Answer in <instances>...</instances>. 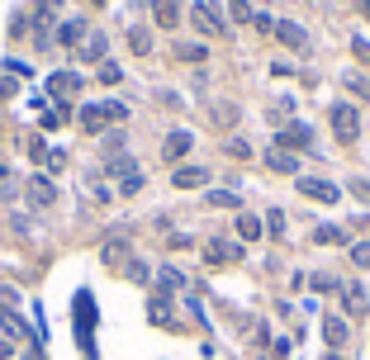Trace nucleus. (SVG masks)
Wrapping results in <instances>:
<instances>
[{"instance_id": "c85d7f7f", "label": "nucleus", "mask_w": 370, "mask_h": 360, "mask_svg": "<svg viewBox=\"0 0 370 360\" xmlns=\"http://www.w3.org/2000/svg\"><path fill=\"white\" fill-rule=\"evenodd\" d=\"M313 289H323V294L337 289V294H342V280H337V275H313Z\"/></svg>"}, {"instance_id": "72a5a7b5", "label": "nucleus", "mask_w": 370, "mask_h": 360, "mask_svg": "<svg viewBox=\"0 0 370 360\" xmlns=\"http://www.w3.org/2000/svg\"><path fill=\"white\" fill-rule=\"evenodd\" d=\"M352 52H356V62H366V66H370V38H356Z\"/></svg>"}, {"instance_id": "9b49d317", "label": "nucleus", "mask_w": 370, "mask_h": 360, "mask_svg": "<svg viewBox=\"0 0 370 360\" xmlns=\"http://www.w3.org/2000/svg\"><path fill=\"white\" fill-rule=\"evenodd\" d=\"M171 180H176V190H200L204 180H209V171H204V166H176Z\"/></svg>"}, {"instance_id": "39448f33", "label": "nucleus", "mask_w": 370, "mask_h": 360, "mask_svg": "<svg viewBox=\"0 0 370 360\" xmlns=\"http://www.w3.org/2000/svg\"><path fill=\"white\" fill-rule=\"evenodd\" d=\"M294 185H299V194H308V199H318V204H337L342 199V190L333 185V180H318V175H299Z\"/></svg>"}, {"instance_id": "f704fd0d", "label": "nucleus", "mask_w": 370, "mask_h": 360, "mask_svg": "<svg viewBox=\"0 0 370 360\" xmlns=\"http://www.w3.org/2000/svg\"><path fill=\"white\" fill-rule=\"evenodd\" d=\"M352 194H356L361 204H370V180H361V175H356V180H352Z\"/></svg>"}, {"instance_id": "ddd939ff", "label": "nucleus", "mask_w": 370, "mask_h": 360, "mask_svg": "<svg viewBox=\"0 0 370 360\" xmlns=\"http://www.w3.org/2000/svg\"><path fill=\"white\" fill-rule=\"evenodd\" d=\"M266 166H271V171H280V175H294V180H299V161H294L290 152H280V147H275V152H266Z\"/></svg>"}, {"instance_id": "4be33fe9", "label": "nucleus", "mask_w": 370, "mask_h": 360, "mask_svg": "<svg viewBox=\"0 0 370 360\" xmlns=\"http://www.w3.org/2000/svg\"><path fill=\"white\" fill-rule=\"evenodd\" d=\"M105 171L124 175V180H129V175H138V171H133V157H110V161H105Z\"/></svg>"}, {"instance_id": "4c0bfd02", "label": "nucleus", "mask_w": 370, "mask_h": 360, "mask_svg": "<svg viewBox=\"0 0 370 360\" xmlns=\"http://www.w3.org/2000/svg\"><path fill=\"white\" fill-rule=\"evenodd\" d=\"M361 15H366V19H370V0H361Z\"/></svg>"}, {"instance_id": "b1692460", "label": "nucleus", "mask_w": 370, "mask_h": 360, "mask_svg": "<svg viewBox=\"0 0 370 360\" xmlns=\"http://www.w3.org/2000/svg\"><path fill=\"white\" fill-rule=\"evenodd\" d=\"M129 47L138 52V57H143V52H152V38H147L143 29H129Z\"/></svg>"}, {"instance_id": "473e14b6", "label": "nucleus", "mask_w": 370, "mask_h": 360, "mask_svg": "<svg viewBox=\"0 0 370 360\" xmlns=\"http://www.w3.org/2000/svg\"><path fill=\"white\" fill-rule=\"evenodd\" d=\"M352 261H356V266H370V242H356V247H352Z\"/></svg>"}, {"instance_id": "393cba45", "label": "nucleus", "mask_w": 370, "mask_h": 360, "mask_svg": "<svg viewBox=\"0 0 370 360\" xmlns=\"http://www.w3.org/2000/svg\"><path fill=\"white\" fill-rule=\"evenodd\" d=\"M228 157L247 161V157H252V142H247V138H228Z\"/></svg>"}, {"instance_id": "f257e3e1", "label": "nucleus", "mask_w": 370, "mask_h": 360, "mask_svg": "<svg viewBox=\"0 0 370 360\" xmlns=\"http://www.w3.org/2000/svg\"><path fill=\"white\" fill-rule=\"evenodd\" d=\"M328 124H333V138H337L342 147H352V142L361 138V110H356L352 100H337V105L328 110Z\"/></svg>"}, {"instance_id": "412c9836", "label": "nucleus", "mask_w": 370, "mask_h": 360, "mask_svg": "<svg viewBox=\"0 0 370 360\" xmlns=\"http://www.w3.org/2000/svg\"><path fill=\"white\" fill-rule=\"evenodd\" d=\"M214 256H219V261H238V256H242V247H238V242H224V237H219V242H214Z\"/></svg>"}, {"instance_id": "6ab92c4d", "label": "nucleus", "mask_w": 370, "mask_h": 360, "mask_svg": "<svg viewBox=\"0 0 370 360\" xmlns=\"http://www.w3.org/2000/svg\"><path fill=\"white\" fill-rule=\"evenodd\" d=\"M323 337H328L333 346H342L347 342V323H342V318H323Z\"/></svg>"}, {"instance_id": "cd10ccee", "label": "nucleus", "mask_w": 370, "mask_h": 360, "mask_svg": "<svg viewBox=\"0 0 370 360\" xmlns=\"http://www.w3.org/2000/svg\"><path fill=\"white\" fill-rule=\"evenodd\" d=\"M209 204H214V209H238V194H228V190H214Z\"/></svg>"}, {"instance_id": "f8f14e48", "label": "nucleus", "mask_w": 370, "mask_h": 360, "mask_svg": "<svg viewBox=\"0 0 370 360\" xmlns=\"http://www.w3.org/2000/svg\"><path fill=\"white\" fill-rule=\"evenodd\" d=\"M86 24H81V19H62V24H57V43L62 47H71V43H86Z\"/></svg>"}, {"instance_id": "c756f323", "label": "nucleus", "mask_w": 370, "mask_h": 360, "mask_svg": "<svg viewBox=\"0 0 370 360\" xmlns=\"http://www.w3.org/2000/svg\"><path fill=\"white\" fill-rule=\"evenodd\" d=\"M266 228H271V237H285V214L271 209V214H266Z\"/></svg>"}, {"instance_id": "a878e982", "label": "nucleus", "mask_w": 370, "mask_h": 360, "mask_svg": "<svg viewBox=\"0 0 370 360\" xmlns=\"http://www.w3.org/2000/svg\"><path fill=\"white\" fill-rule=\"evenodd\" d=\"M100 81H105V86H119V81H124L119 62H100Z\"/></svg>"}, {"instance_id": "4468645a", "label": "nucleus", "mask_w": 370, "mask_h": 360, "mask_svg": "<svg viewBox=\"0 0 370 360\" xmlns=\"http://www.w3.org/2000/svg\"><path fill=\"white\" fill-rule=\"evenodd\" d=\"M29 199L38 204V209H48V204L57 199V190H52L48 180H43V175H33V180H29Z\"/></svg>"}, {"instance_id": "1a4fd4ad", "label": "nucleus", "mask_w": 370, "mask_h": 360, "mask_svg": "<svg viewBox=\"0 0 370 360\" xmlns=\"http://www.w3.org/2000/svg\"><path fill=\"white\" fill-rule=\"evenodd\" d=\"M275 38H280L285 47H294V52H304V47H308V33L299 29V24H290V19H285V24H275Z\"/></svg>"}, {"instance_id": "9d476101", "label": "nucleus", "mask_w": 370, "mask_h": 360, "mask_svg": "<svg viewBox=\"0 0 370 360\" xmlns=\"http://www.w3.org/2000/svg\"><path fill=\"white\" fill-rule=\"evenodd\" d=\"M313 142V133H308L304 124H285L280 128V152H290V147H308Z\"/></svg>"}, {"instance_id": "6e6552de", "label": "nucleus", "mask_w": 370, "mask_h": 360, "mask_svg": "<svg viewBox=\"0 0 370 360\" xmlns=\"http://www.w3.org/2000/svg\"><path fill=\"white\" fill-rule=\"evenodd\" d=\"M342 298H347V313H352V318H366L370 313V298H366L361 284H342Z\"/></svg>"}, {"instance_id": "2f4dec72", "label": "nucleus", "mask_w": 370, "mask_h": 360, "mask_svg": "<svg viewBox=\"0 0 370 360\" xmlns=\"http://www.w3.org/2000/svg\"><path fill=\"white\" fill-rule=\"evenodd\" d=\"M233 114H238L233 105H214V124H219V128H228V124H233Z\"/></svg>"}, {"instance_id": "7c9ffc66", "label": "nucleus", "mask_w": 370, "mask_h": 360, "mask_svg": "<svg viewBox=\"0 0 370 360\" xmlns=\"http://www.w3.org/2000/svg\"><path fill=\"white\" fill-rule=\"evenodd\" d=\"M43 166H48L52 175H57V171H67V152H43Z\"/></svg>"}, {"instance_id": "2eb2a0df", "label": "nucleus", "mask_w": 370, "mask_h": 360, "mask_svg": "<svg viewBox=\"0 0 370 360\" xmlns=\"http://www.w3.org/2000/svg\"><path fill=\"white\" fill-rule=\"evenodd\" d=\"M157 24L161 29H176L180 24V0H157Z\"/></svg>"}, {"instance_id": "aec40b11", "label": "nucleus", "mask_w": 370, "mask_h": 360, "mask_svg": "<svg viewBox=\"0 0 370 360\" xmlns=\"http://www.w3.org/2000/svg\"><path fill=\"white\" fill-rule=\"evenodd\" d=\"M313 242H323V247H333V242H337V247H342V242H347V233H342L337 223H323L318 233H313Z\"/></svg>"}, {"instance_id": "423d86ee", "label": "nucleus", "mask_w": 370, "mask_h": 360, "mask_svg": "<svg viewBox=\"0 0 370 360\" xmlns=\"http://www.w3.org/2000/svg\"><path fill=\"white\" fill-rule=\"evenodd\" d=\"M190 147H195V133H190V128H171V133H166V142H161V157H166V161H180Z\"/></svg>"}, {"instance_id": "f03ea898", "label": "nucleus", "mask_w": 370, "mask_h": 360, "mask_svg": "<svg viewBox=\"0 0 370 360\" xmlns=\"http://www.w3.org/2000/svg\"><path fill=\"white\" fill-rule=\"evenodd\" d=\"M76 342L86 356H96V298L81 289L76 294Z\"/></svg>"}, {"instance_id": "dca6fc26", "label": "nucleus", "mask_w": 370, "mask_h": 360, "mask_svg": "<svg viewBox=\"0 0 370 360\" xmlns=\"http://www.w3.org/2000/svg\"><path fill=\"white\" fill-rule=\"evenodd\" d=\"M81 57H86V62H105V33H86Z\"/></svg>"}, {"instance_id": "7ed1b4c3", "label": "nucleus", "mask_w": 370, "mask_h": 360, "mask_svg": "<svg viewBox=\"0 0 370 360\" xmlns=\"http://www.w3.org/2000/svg\"><path fill=\"white\" fill-rule=\"evenodd\" d=\"M190 24L204 33V38H224V43H228V19L214 10L209 0H195V5H190Z\"/></svg>"}, {"instance_id": "5701e85b", "label": "nucleus", "mask_w": 370, "mask_h": 360, "mask_svg": "<svg viewBox=\"0 0 370 360\" xmlns=\"http://www.w3.org/2000/svg\"><path fill=\"white\" fill-rule=\"evenodd\" d=\"M228 10H233V19H238V24H252V19H257V10H252L247 0H228Z\"/></svg>"}, {"instance_id": "f3484780", "label": "nucleus", "mask_w": 370, "mask_h": 360, "mask_svg": "<svg viewBox=\"0 0 370 360\" xmlns=\"http://www.w3.org/2000/svg\"><path fill=\"white\" fill-rule=\"evenodd\" d=\"M238 237H242V242H257V237H261V219H257V214H238Z\"/></svg>"}, {"instance_id": "0eeeda50", "label": "nucleus", "mask_w": 370, "mask_h": 360, "mask_svg": "<svg viewBox=\"0 0 370 360\" xmlns=\"http://www.w3.org/2000/svg\"><path fill=\"white\" fill-rule=\"evenodd\" d=\"M81 86H86V81H81L76 71H52V76H48V91H52V100H62V105H67V100H71V95L81 91Z\"/></svg>"}, {"instance_id": "20e7f679", "label": "nucleus", "mask_w": 370, "mask_h": 360, "mask_svg": "<svg viewBox=\"0 0 370 360\" xmlns=\"http://www.w3.org/2000/svg\"><path fill=\"white\" fill-rule=\"evenodd\" d=\"M124 105H86V110H81V128H86V133H100V128L110 124V119H124Z\"/></svg>"}, {"instance_id": "a211bd4d", "label": "nucleus", "mask_w": 370, "mask_h": 360, "mask_svg": "<svg viewBox=\"0 0 370 360\" xmlns=\"http://www.w3.org/2000/svg\"><path fill=\"white\" fill-rule=\"evenodd\" d=\"M342 86H347L356 100H370V81L361 76V71H347V76H342Z\"/></svg>"}, {"instance_id": "e433bc0d", "label": "nucleus", "mask_w": 370, "mask_h": 360, "mask_svg": "<svg viewBox=\"0 0 370 360\" xmlns=\"http://www.w3.org/2000/svg\"><path fill=\"white\" fill-rule=\"evenodd\" d=\"M5 356H10V342H0V360H5Z\"/></svg>"}, {"instance_id": "bb28decb", "label": "nucleus", "mask_w": 370, "mask_h": 360, "mask_svg": "<svg viewBox=\"0 0 370 360\" xmlns=\"http://www.w3.org/2000/svg\"><path fill=\"white\" fill-rule=\"evenodd\" d=\"M176 57H180V62H200V57H204V47H200V43H180Z\"/></svg>"}, {"instance_id": "c9c22d12", "label": "nucleus", "mask_w": 370, "mask_h": 360, "mask_svg": "<svg viewBox=\"0 0 370 360\" xmlns=\"http://www.w3.org/2000/svg\"><path fill=\"white\" fill-rule=\"evenodd\" d=\"M138 190H143V175H129V180L119 185V194H138Z\"/></svg>"}]
</instances>
